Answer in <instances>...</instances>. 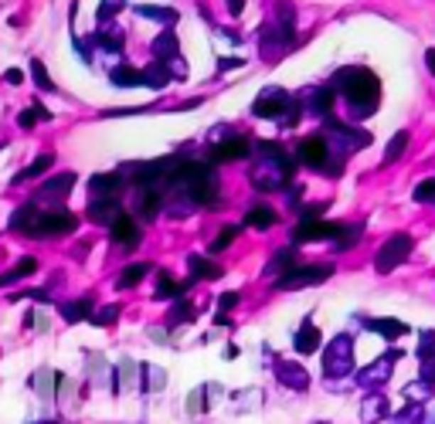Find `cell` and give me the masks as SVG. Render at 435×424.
Here are the masks:
<instances>
[{"instance_id":"obj_27","label":"cell","mask_w":435,"mask_h":424,"mask_svg":"<svg viewBox=\"0 0 435 424\" xmlns=\"http://www.w3.org/2000/svg\"><path fill=\"white\" fill-rule=\"evenodd\" d=\"M140 374L146 377V387H143L146 394H160V391L167 387V374H163V370H160L156 364H143V366H140Z\"/></svg>"},{"instance_id":"obj_51","label":"cell","mask_w":435,"mask_h":424,"mask_svg":"<svg viewBox=\"0 0 435 424\" xmlns=\"http://www.w3.org/2000/svg\"><path fill=\"white\" fill-rule=\"evenodd\" d=\"M225 4H228V11H232L235 17H238L242 11H245V0H225Z\"/></svg>"},{"instance_id":"obj_46","label":"cell","mask_w":435,"mask_h":424,"mask_svg":"<svg viewBox=\"0 0 435 424\" xmlns=\"http://www.w3.org/2000/svg\"><path fill=\"white\" fill-rule=\"evenodd\" d=\"M198 312H194V305H187V303H177V309L171 312V322H187V319H194Z\"/></svg>"},{"instance_id":"obj_34","label":"cell","mask_w":435,"mask_h":424,"mask_svg":"<svg viewBox=\"0 0 435 424\" xmlns=\"http://www.w3.org/2000/svg\"><path fill=\"white\" fill-rule=\"evenodd\" d=\"M296 268V251L293 248H282V251H276V258H272V265H269V272H293Z\"/></svg>"},{"instance_id":"obj_40","label":"cell","mask_w":435,"mask_h":424,"mask_svg":"<svg viewBox=\"0 0 435 424\" xmlns=\"http://www.w3.org/2000/svg\"><path fill=\"white\" fill-rule=\"evenodd\" d=\"M435 357V333L429 330V333H421L419 339V360H432Z\"/></svg>"},{"instance_id":"obj_38","label":"cell","mask_w":435,"mask_h":424,"mask_svg":"<svg viewBox=\"0 0 435 424\" xmlns=\"http://www.w3.org/2000/svg\"><path fill=\"white\" fill-rule=\"evenodd\" d=\"M112 82L116 85H136V82H143V72H136V68H116Z\"/></svg>"},{"instance_id":"obj_23","label":"cell","mask_w":435,"mask_h":424,"mask_svg":"<svg viewBox=\"0 0 435 424\" xmlns=\"http://www.w3.org/2000/svg\"><path fill=\"white\" fill-rule=\"evenodd\" d=\"M360 414H364V421H367V424L381 421V418H388V401H385V394H377V391H374V394L364 401Z\"/></svg>"},{"instance_id":"obj_25","label":"cell","mask_w":435,"mask_h":424,"mask_svg":"<svg viewBox=\"0 0 435 424\" xmlns=\"http://www.w3.org/2000/svg\"><path fill=\"white\" fill-rule=\"evenodd\" d=\"M146 275H150V265H146V261H133V265H126L123 272H119V282H116V286H119V288H133L136 282H143Z\"/></svg>"},{"instance_id":"obj_2","label":"cell","mask_w":435,"mask_h":424,"mask_svg":"<svg viewBox=\"0 0 435 424\" xmlns=\"http://www.w3.org/2000/svg\"><path fill=\"white\" fill-rule=\"evenodd\" d=\"M11 227L21 231V234H28V238H65V234H72L78 227V221L65 211L41 214L38 204H24V207H17L11 214Z\"/></svg>"},{"instance_id":"obj_45","label":"cell","mask_w":435,"mask_h":424,"mask_svg":"<svg viewBox=\"0 0 435 424\" xmlns=\"http://www.w3.org/2000/svg\"><path fill=\"white\" fill-rule=\"evenodd\" d=\"M154 51H156V55H167V58H173V55H177V41H173V34H163V38L154 45Z\"/></svg>"},{"instance_id":"obj_24","label":"cell","mask_w":435,"mask_h":424,"mask_svg":"<svg viewBox=\"0 0 435 424\" xmlns=\"http://www.w3.org/2000/svg\"><path fill=\"white\" fill-rule=\"evenodd\" d=\"M123 391H136V364L133 360H119L116 366V394Z\"/></svg>"},{"instance_id":"obj_50","label":"cell","mask_w":435,"mask_h":424,"mask_svg":"<svg viewBox=\"0 0 435 424\" xmlns=\"http://www.w3.org/2000/svg\"><path fill=\"white\" fill-rule=\"evenodd\" d=\"M7 82H11V85H21V82H24V72H21V68H11V72H7Z\"/></svg>"},{"instance_id":"obj_12","label":"cell","mask_w":435,"mask_h":424,"mask_svg":"<svg viewBox=\"0 0 435 424\" xmlns=\"http://www.w3.org/2000/svg\"><path fill=\"white\" fill-rule=\"evenodd\" d=\"M326 129H330L333 136H340L347 150H360V146H367V143H371V133H364V129H354V126H347V122L326 119Z\"/></svg>"},{"instance_id":"obj_43","label":"cell","mask_w":435,"mask_h":424,"mask_svg":"<svg viewBox=\"0 0 435 424\" xmlns=\"http://www.w3.org/2000/svg\"><path fill=\"white\" fill-rule=\"evenodd\" d=\"M140 14L143 17H154V21H167V24H171L173 17H177L171 7H140Z\"/></svg>"},{"instance_id":"obj_44","label":"cell","mask_w":435,"mask_h":424,"mask_svg":"<svg viewBox=\"0 0 435 424\" xmlns=\"http://www.w3.org/2000/svg\"><path fill=\"white\" fill-rule=\"evenodd\" d=\"M143 82H150V85H167L171 75H167V68H163V65H154V68L143 75Z\"/></svg>"},{"instance_id":"obj_20","label":"cell","mask_w":435,"mask_h":424,"mask_svg":"<svg viewBox=\"0 0 435 424\" xmlns=\"http://www.w3.org/2000/svg\"><path fill=\"white\" fill-rule=\"evenodd\" d=\"M215 391H221V387H215V384H204V387H198V391H190V397H187V414H190V418H204L208 401H211V394H215Z\"/></svg>"},{"instance_id":"obj_52","label":"cell","mask_w":435,"mask_h":424,"mask_svg":"<svg viewBox=\"0 0 435 424\" xmlns=\"http://www.w3.org/2000/svg\"><path fill=\"white\" fill-rule=\"evenodd\" d=\"M425 65H429V72L435 75V48H429V51H425Z\"/></svg>"},{"instance_id":"obj_10","label":"cell","mask_w":435,"mask_h":424,"mask_svg":"<svg viewBox=\"0 0 435 424\" xmlns=\"http://www.w3.org/2000/svg\"><path fill=\"white\" fill-rule=\"evenodd\" d=\"M252 153V143L245 136H228L221 139L218 146H211V160L215 163H228V160H245Z\"/></svg>"},{"instance_id":"obj_14","label":"cell","mask_w":435,"mask_h":424,"mask_svg":"<svg viewBox=\"0 0 435 424\" xmlns=\"http://www.w3.org/2000/svg\"><path fill=\"white\" fill-rule=\"evenodd\" d=\"M293 347H296V353H303V357H310V353H316V349L323 347V336L313 326V319H306V322L299 326V333L293 336Z\"/></svg>"},{"instance_id":"obj_39","label":"cell","mask_w":435,"mask_h":424,"mask_svg":"<svg viewBox=\"0 0 435 424\" xmlns=\"http://www.w3.org/2000/svg\"><path fill=\"white\" fill-rule=\"evenodd\" d=\"M412 197L419 200V204H435V177L432 180H421L419 187H415V194Z\"/></svg>"},{"instance_id":"obj_37","label":"cell","mask_w":435,"mask_h":424,"mask_svg":"<svg viewBox=\"0 0 435 424\" xmlns=\"http://www.w3.org/2000/svg\"><path fill=\"white\" fill-rule=\"evenodd\" d=\"M116 319H119V305H116V303H109V305H102L99 312H92V322H95V326H112Z\"/></svg>"},{"instance_id":"obj_6","label":"cell","mask_w":435,"mask_h":424,"mask_svg":"<svg viewBox=\"0 0 435 424\" xmlns=\"http://www.w3.org/2000/svg\"><path fill=\"white\" fill-rule=\"evenodd\" d=\"M333 275V265L326 261V265H296L293 272H286L276 278V288L282 292H293V288H310V286H320Z\"/></svg>"},{"instance_id":"obj_8","label":"cell","mask_w":435,"mask_h":424,"mask_svg":"<svg viewBox=\"0 0 435 424\" xmlns=\"http://www.w3.org/2000/svg\"><path fill=\"white\" fill-rule=\"evenodd\" d=\"M343 224H337V221H320V217H303L299 224L293 227V241L296 244H306V241H337L340 238Z\"/></svg>"},{"instance_id":"obj_32","label":"cell","mask_w":435,"mask_h":424,"mask_svg":"<svg viewBox=\"0 0 435 424\" xmlns=\"http://www.w3.org/2000/svg\"><path fill=\"white\" fill-rule=\"evenodd\" d=\"M62 319H65V322H78V319H92V299H82V303H68V305H62Z\"/></svg>"},{"instance_id":"obj_18","label":"cell","mask_w":435,"mask_h":424,"mask_svg":"<svg viewBox=\"0 0 435 424\" xmlns=\"http://www.w3.org/2000/svg\"><path fill=\"white\" fill-rule=\"evenodd\" d=\"M364 326H367L371 333L385 336V339H398V336L408 333V326H404L402 319H364Z\"/></svg>"},{"instance_id":"obj_33","label":"cell","mask_w":435,"mask_h":424,"mask_svg":"<svg viewBox=\"0 0 435 424\" xmlns=\"http://www.w3.org/2000/svg\"><path fill=\"white\" fill-rule=\"evenodd\" d=\"M404 150H408V133H404V129H398V133L391 136L388 150H385V163H394V160H402Z\"/></svg>"},{"instance_id":"obj_55","label":"cell","mask_w":435,"mask_h":424,"mask_svg":"<svg viewBox=\"0 0 435 424\" xmlns=\"http://www.w3.org/2000/svg\"><path fill=\"white\" fill-rule=\"evenodd\" d=\"M432 424H435V414H432Z\"/></svg>"},{"instance_id":"obj_28","label":"cell","mask_w":435,"mask_h":424,"mask_svg":"<svg viewBox=\"0 0 435 424\" xmlns=\"http://www.w3.org/2000/svg\"><path fill=\"white\" fill-rule=\"evenodd\" d=\"M48 167H55V156H51V153H41V156H34V163H28V167H24V173H17L14 183L34 180V177H41Z\"/></svg>"},{"instance_id":"obj_30","label":"cell","mask_w":435,"mask_h":424,"mask_svg":"<svg viewBox=\"0 0 435 424\" xmlns=\"http://www.w3.org/2000/svg\"><path fill=\"white\" fill-rule=\"evenodd\" d=\"M276 221H279V217H276V211H272V207H252V211L245 214V227H259V231L272 227Z\"/></svg>"},{"instance_id":"obj_1","label":"cell","mask_w":435,"mask_h":424,"mask_svg":"<svg viewBox=\"0 0 435 424\" xmlns=\"http://www.w3.org/2000/svg\"><path fill=\"white\" fill-rule=\"evenodd\" d=\"M333 85L347 99V106L354 116H367L381 102V78L367 68H340L333 75Z\"/></svg>"},{"instance_id":"obj_31","label":"cell","mask_w":435,"mask_h":424,"mask_svg":"<svg viewBox=\"0 0 435 424\" xmlns=\"http://www.w3.org/2000/svg\"><path fill=\"white\" fill-rule=\"evenodd\" d=\"M38 272V261H34V258H21V261H17L14 268H11V272L7 275H0V286H11V282H21V278H28V275H34Z\"/></svg>"},{"instance_id":"obj_4","label":"cell","mask_w":435,"mask_h":424,"mask_svg":"<svg viewBox=\"0 0 435 424\" xmlns=\"http://www.w3.org/2000/svg\"><path fill=\"white\" fill-rule=\"evenodd\" d=\"M296 156H299V163H306V167H316V170H326L330 177H337V173H340V163L333 160V146H330V139H326V136H306V139H299V146H296Z\"/></svg>"},{"instance_id":"obj_54","label":"cell","mask_w":435,"mask_h":424,"mask_svg":"<svg viewBox=\"0 0 435 424\" xmlns=\"http://www.w3.org/2000/svg\"><path fill=\"white\" fill-rule=\"evenodd\" d=\"M31 424H62V421H55V418H48V421H31Z\"/></svg>"},{"instance_id":"obj_5","label":"cell","mask_w":435,"mask_h":424,"mask_svg":"<svg viewBox=\"0 0 435 424\" xmlns=\"http://www.w3.org/2000/svg\"><path fill=\"white\" fill-rule=\"evenodd\" d=\"M415 251V241H412V234H404V231H398V234H391L388 241L377 248V258H374V268L381 275L394 272L398 265H404L408 261V255Z\"/></svg>"},{"instance_id":"obj_26","label":"cell","mask_w":435,"mask_h":424,"mask_svg":"<svg viewBox=\"0 0 435 424\" xmlns=\"http://www.w3.org/2000/svg\"><path fill=\"white\" fill-rule=\"evenodd\" d=\"M160 194H156L154 187H143V194H140V200H136V207H140V217L143 221H154L156 217V211H160Z\"/></svg>"},{"instance_id":"obj_48","label":"cell","mask_w":435,"mask_h":424,"mask_svg":"<svg viewBox=\"0 0 435 424\" xmlns=\"http://www.w3.org/2000/svg\"><path fill=\"white\" fill-rule=\"evenodd\" d=\"M235 305H238V292H225V295L218 299V309H225V312L235 309Z\"/></svg>"},{"instance_id":"obj_9","label":"cell","mask_w":435,"mask_h":424,"mask_svg":"<svg viewBox=\"0 0 435 424\" xmlns=\"http://www.w3.org/2000/svg\"><path fill=\"white\" fill-rule=\"evenodd\" d=\"M402 360V349H394V353H385L381 360H374V364H367L364 370H358V384L364 387V391H377L381 384H388L391 370H394V364Z\"/></svg>"},{"instance_id":"obj_13","label":"cell","mask_w":435,"mask_h":424,"mask_svg":"<svg viewBox=\"0 0 435 424\" xmlns=\"http://www.w3.org/2000/svg\"><path fill=\"white\" fill-rule=\"evenodd\" d=\"M109 238L126 244V248H133V244H140V227H136V221H133L129 214H119V217L109 224Z\"/></svg>"},{"instance_id":"obj_47","label":"cell","mask_w":435,"mask_h":424,"mask_svg":"<svg viewBox=\"0 0 435 424\" xmlns=\"http://www.w3.org/2000/svg\"><path fill=\"white\" fill-rule=\"evenodd\" d=\"M419 374H421V380H425L429 387H435V357L432 360H419Z\"/></svg>"},{"instance_id":"obj_21","label":"cell","mask_w":435,"mask_h":424,"mask_svg":"<svg viewBox=\"0 0 435 424\" xmlns=\"http://www.w3.org/2000/svg\"><path fill=\"white\" fill-rule=\"evenodd\" d=\"M187 272H190V282H198V278H221V268L201 255H187Z\"/></svg>"},{"instance_id":"obj_17","label":"cell","mask_w":435,"mask_h":424,"mask_svg":"<svg viewBox=\"0 0 435 424\" xmlns=\"http://www.w3.org/2000/svg\"><path fill=\"white\" fill-rule=\"evenodd\" d=\"M89 190L99 194V197H116L123 190V177L119 173H95L92 180H89Z\"/></svg>"},{"instance_id":"obj_22","label":"cell","mask_w":435,"mask_h":424,"mask_svg":"<svg viewBox=\"0 0 435 424\" xmlns=\"http://www.w3.org/2000/svg\"><path fill=\"white\" fill-rule=\"evenodd\" d=\"M306 106H310L316 116L330 119V109H333V92H330V89H310V92H306Z\"/></svg>"},{"instance_id":"obj_19","label":"cell","mask_w":435,"mask_h":424,"mask_svg":"<svg viewBox=\"0 0 435 424\" xmlns=\"http://www.w3.org/2000/svg\"><path fill=\"white\" fill-rule=\"evenodd\" d=\"M58 384H62V374H58V370H51V366H45V370H38V374H34V391L45 397V401H51V397L58 394V391H55Z\"/></svg>"},{"instance_id":"obj_36","label":"cell","mask_w":435,"mask_h":424,"mask_svg":"<svg viewBox=\"0 0 435 424\" xmlns=\"http://www.w3.org/2000/svg\"><path fill=\"white\" fill-rule=\"evenodd\" d=\"M238 231H242L238 224H228V227H225V231H221V234L215 238V241H211V248H208V251H211V255H218V251H225V248H228V244H232L235 238H238Z\"/></svg>"},{"instance_id":"obj_16","label":"cell","mask_w":435,"mask_h":424,"mask_svg":"<svg viewBox=\"0 0 435 424\" xmlns=\"http://www.w3.org/2000/svg\"><path fill=\"white\" fill-rule=\"evenodd\" d=\"M89 221H99V224H112L116 217H119V200L116 197H95L92 204H89Z\"/></svg>"},{"instance_id":"obj_49","label":"cell","mask_w":435,"mask_h":424,"mask_svg":"<svg viewBox=\"0 0 435 424\" xmlns=\"http://www.w3.org/2000/svg\"><path fill=\"white\" fill-rule=\"evenodd\" d=\"M34 116H38V112H34V109H24V112H21V116H17V122H21V126H24V129H31L34 122H38V119H34Z\"/></svg>"},{"instance_id":"obj_3","label":"cell","mask_w":435,"mask_h":424,"mask_svg":"<svg viewBox=\"0 0 435 424\" xmlns=\"http://www.w3.org/2000/svg\"><path fill=\"white\" fill-rule=\"evenodd\" d=\"M323 374L330 380L337 377H347V374H354V339L347 333L333 336L323 349Z\"/></svg>"},{"instance_id":"obj_11","label":"cell","mask_w":435,"mask_h":424,"mask_svg":"<svg viewBox=\"0 0 435 424\" xmlns=\"http://www.w3.org/2000/svg\"><path fill=\"white\" fill-rule=\"evenodd\" d=\"M276 377H279V384H286L289 391H306V387H310V374H306L303 364H286V360H279V364H276Z\"/></svg>"},{"instance_id":"obj_15","label":"cell","mask_w":435,"mask_h":424,"mask_svg":"<svg viewBox=\"0 0 435 424\" xmlns=\"http://www.w3.org/2000/svg\"><path fill=\"white\" fill-rule=\"evenodd\" d=\"M75 187V173L68 170V173H58V177H51V180H45L41 187H38V197L34 200H48V197H65L68 190Z\"/></svg>"},{"instance_id":"obj_7","label":"cell","mask_w":435,"mask_h":424,"mask_svg":"<svg viewBox=\"0 0 435 424\" xmlns=\"http://www.w3.org/2000/svg\"><path fill=\"white\" fill-rule=\"evenodd\" d=\"M296 109V99H289L282 89H265L259 99H255V106H252V112L259 116V119H282L286 122V116Z\"/></svg>"},{"instance_id":"obj_35","label":"cell","mask_w":435,"mask_h":424,"mask_svg":"<svg viewBox=\"0 0 435 424\" xmlns=\"http://www.w3.org/2000/svg\"><path fill=\"white\" fill-rule=\"evenodd\" d=\"M360 234H364V227H360V224H343L340 238H337V248H340V251H347V248H354V244L360 241Z\"/></svg>"},{"instance_id":"obj_53","label":"cell","mask_w":435,"mask_h":424,"mask_svg":"<svg viewBox=\"0 0 435 424\" xmlns=\"http://www.w3.org/2000/svg\"><path fill=\"white\" fill-rule=\"evenodd\" d=\"M85 251H89V241H82L75 251H72V255H75V258H85Z\"/></svg>"},{"instance_id":"obj_41","label":"cell","mask_w":435,"mask_h":424,"mask_svg":"<svg viewBox=\"0 0 435 424\" xmlns=\"http://www.w3.org/2000/svg\"><path fill=\"white\" fill-rule=\"evenodd\" d=\"M31 75H34V82H38V85H41L45 92L55 89V82L48 78V72H45V65H41V61H31Z\"/></svg>"},{"instance_id":"obj_42","label":"cell","mask_w":435,"mask_h":424,"mask_svg":"<svg viewBox=\"0 0 435 424\" xmlns=\"http://www.w3.org/2000/svg\"><path fill=\"white\" fill-rule=\"evenodd\" d=\"M404 397H408V401H425V397H432V387H429V384H425V380H421V384H408V387H404Z\"/></svg>"},{"instance_id":"obj_29","label":"cell","mask_w":435,"mask_h":424,"mask_svg":"<svg viewBox=\"0 0 435 424\" xmlns=\"http://www.w3.org/2000/svg\"><path fill=\"white\" fill-rule=\"evenodd\" d=\"M190 286H194V282H173L171 275L163 272L160 275V286H156V292H154V299H173V295H184Z\"/></svg>"}]
</instances>
